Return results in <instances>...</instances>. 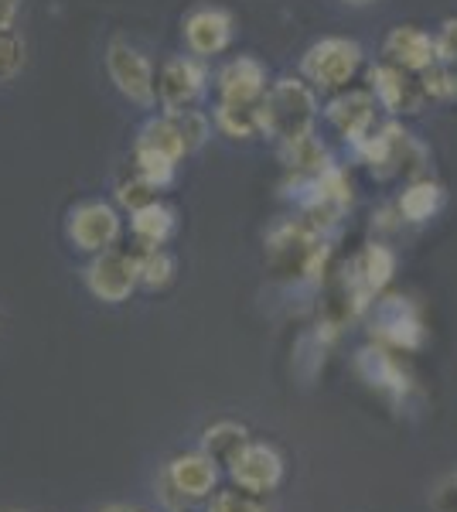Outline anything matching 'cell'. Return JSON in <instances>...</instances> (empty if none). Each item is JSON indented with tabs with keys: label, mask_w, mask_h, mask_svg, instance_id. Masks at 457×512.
I'll return each mask as SVG.
<instances>
[{
	"label": "cell",
	"mask_w": 457,
	"mask_h": 512,
	"mask_svg": "<svg viewBox=\"0 0 457 512\" xmlns=\"http://www.w3.org/2000/svg\"><path fill=\"white\" fill-rule=\"evenodd\" d=\"M260 113L263 130L290 144V140L311 134L314 117H318V96H314V86L301 79H277L263 96Z\"/></svg>",
	"instance_id": "1"
},
{
	"label": "cell",
	"mask_w": 457,
	"mask_h": 512,
	"mask_svg": "<svg viewBox=\"0 0 457 512\" xmlns=\"http://www.w3.org/2000/svg\"><path fill=\"white\" fill-rule=\"evenodd\" d=\"M69 239L82 253L113 250V243L120 239V216L106 202H82L69 216Z\"/></svg>",
	"instance_id": "8"
},
{
	"label": "cell",
	"mask_w": 457,
	"mask_h": 512,
	"mask_svg": "<svg viewBox=\"0 0 457 512\" xmlns=\"http://www.w3.org/2000/svg\"><path fill=\"white\" fill-rule=\"evenodd\" d=\"M164 472H168V478L174 482V489L185 495V499L198 502V499H212V492L219 489L222 468L215 465L209 454L188 451V454H178V458H171L168 465H164Z\"/></svg>",
	"instance_id": "12"
},
{
	"label": "cell",
	"mask_w": 457,
	"mask_h": 512,
	"mask_svg": "<svg viewBox=\"0 0 457 512\" xmlns=\"http://www.w3.org/2000/svg\"><path fill=\"white\" fill-rule=\"evenodd\" d=\"M232 31H236V21L222 7H195L185 18V24H181V35H185V45L195 59H209V55L226 52Z\"/></svg>",
	"instance_id": "9"
},
{
	"label": "cell",
	"mask_w": 457,
	"mask_h": 512,
	"mask_svg": "<svg viewBox=\"0 0 457 512\" xmlns=\"http://www.w3.org/2000/svg\"><path fill=\"white\" fill-rule=\"evenodd\" d=\"M369 76H372V96H376L389 113H417L423 106V99H427L423 82H413L410 72L396 69V65H389V62L376 65Z\"/></svg>",
	"instance_id": "14"
},
{
	"label": "cell",
	"mask_w": 457,
	"mask_h": 512,
	"mask_svg": "<svg viewBox=\"0 0 457 512\" xmlns=\"http://www.w3.org/2000/svg\"><path fill=\"white\" fill-rule=\"evenodd\" d=\"M219 127L229 137H253L263 134V113L260 106H236V103H222L219 106Z\"/></svg>",
	"instance_id": "20"
},
{
	"label": "cell",
	"mask_w": 457,
	"mask_h": 512,
	"mask_svg": "<svg viewBox=\"0 0 457 512\" xmlns=\"http://www.w3.org/2000/svg\"><path fill=\"white\" fill-rule=\"evenodd\" d=\"M434 52L440 65H451L457 69V18H447L434 35Z\"/></svg>",
	"instance_id": "26"
},
{
	"label": "cell",
	"mask_w": 457,
	"mask_h": 512,
	"mask_svg": "<svg viewBox=\"0 0 457 512\" xmlns=\"http://www.w3.org/2000/svg\"><path fill=\"white\" fill-rule=\"evenodd\" d=\"M427 502H430V512H457V472L437 478Z\"/></svg>",
	"instance_id": "25"
},
{
	"label": "cell",
	"mask_w": 457,
	"mask_h": 512,
	"mask_svg": "<svg viewBox=\"0 0 457 512\" xmlns=\"http://www.w3.org/2000/svg\"><path fill=\"white\" fill-rule=\"evenodd\" d=\"M362 65V45L348 38H321L307 48L301 72L314 89H342Z\"/></svg>",
	"instance_id": "2"
},
{
	"label": "cell",
	"mask_w": 457,
	"mask_h": 512,
	"mask_svg": "<svg viewBox=\"0 0 457 512\" xmlns=\"http://www.w3.org/2000/svg\"><path fill=\"white\" fill-rule=\"evenodd\" d=\"M393 270H396V256L386 250V246H369V250L362 253V260H359V280H362V287L365 291H382V287L389 284V277H393Z\"/></svg>",
	"instance_id": "19"
},
{
	"label": "cell",
	"mask_w": 457,
	"mask_h": 512,
	"mask_svg": "<svg viewBox=\"0 0 457 512\" xmlns=\"http://www.w3.org/2000/svg\"><path fill=\"white\" fill-rule=\"evenodd\" d=\"M382 55H386L389 65L403 72H427L430 65H437V52H434V35H427L417 24H400L393 28L382 41Z\"/></svg>",
	"instance_id": "11"
},
{
	"label": "cell",
	"mask_w": 457,
	"mask_h": 512,
	"mask_svg": "<svg viewBox=\"0 0 457 512\" xmlns=\"http://www.w3.org/2000/svg\"><path fill=\"white\" fill-rule=\"evenodd\" d=\"M171 233H174V212L168 209V205L151 202V205H144V209L134 212V236L147 246V250L164 246L171 239Z\"/></svg>",
	"instance_id": "17"
},
{
	"label": "cell",
	"mask_w": 457,
	"mask_h": 512,
	"mask_svg": "<svg viewBox=\"0 0 457 512\" xmlns=\"http://www.w3.org/2000/svg\"><path fill=\"white\" fill-rule=\"evenodd\" d=\"M440 202H444V192H440V185H434V181H417V185L403 192L400 212L410 222H427L440 209Z\"/></svg>",
	"instance_id": "18"
},
{
	"label": "cell",
	"mask_w": 457,
	"mask_h": 512,
	"mask_svg": "<svg viewBox=\"0 0 457 512\" xmlns=\"http://www.w3.org/2000/svg\"><path fill=\"white\" fill-rule=\"evenodd\" d=\"M205 65L195 55H178L161 69V79H157V99H161L164 113H178V110H191V106L202 99L205 93Z\"/></svg>",
	"instance_id": "7"
},
{
	"label": "cell",
	"mask_w": 457,
	"mask_h": 512,
	"mask_svg": "<svg viewBox=\"0 0 457 512\" xmlns=\"http://www.w3.org/2000/svg\"><path fill=\"white\" fill-rule=\"evenodd\" d=\"M21 0H0V31H11L14 21H18Z\"/></svg>",
	"instance_id": "28"
},
{
	"label": "cell",
	"mask_w": 457,
	"mask_h": 512,
	"mask_svg": "<svg viewBox=\"0 0 457 512\" xmlns=\"http://www.w3.org/2000/svg\"><path fill=\"white\" fill-rule=\"evenodd\" d=\"M348 7H369V4H379V0H342Z\"/></svg>",
	"instance_id": "30"
},
{
	"label": "cell",
	"mask_w": 457,
	"mask_h": 512,
	"mask_svg": "<svg viewBox=\"0 0 457 512\" xmlns=\"http://www.w3.org/2000/svg\"><path fill=\"white\" fill-rule=\"evenodd\" d=\"M355 373L376 393L389 396L393 403H406V393L413 390L406 369L396 362V355L386 345H365V349H359V355H355Z\"/></svg>",
	"instance_id": "10"
},
{
	"label": "cell",
	"mask_w": 457,
	"mask_h": 512,
	"mask_svg": "<svg viewBox=\"0 0 457 512\" xmlns=\"http://www.w3.org/2000/svg\"><path fill=\"white\" fill-rule=\"evenodd\" d=\"M137 267H140V287L161 291L174 277V256L157 246V250H147L144 256H137Z\"/></svg>",
	"instance_id": "21"
},
{
	"label": "cell",
	"mask_w": 457,
	"mask_h": 512,
	"mask_svg": "<svg viewBox=\"0 0 457 512\" xmlns=\"http://www.w3.org/2000/svg\"><path fill=\"white\" fill-rule=\"evenodd\" d=\"M267 69L256 59H232L226 69L219 72V96L222 103H236V106H260L267 96Z\"/></svg>",
	"instance_id": "13"
},
{
	"label": "cell",
	"mask_w": 457,
	"mask_h": 512,
	"mask_svg": "<svg viewBox=\"0 0 457 512\" xmlns=\"http://www.w3.org/2000/svg\"><path fill=\"white\" fill-rule=\"evenodd\" d=\"M372 335H376L382 345L413 352L423 345L427 328H423L417 304H413L410 297L393 294V297H382L376 304V311H372Z\"/></svg>",
	"instance_id": "5"
},
{
	"label": "cell",
	"mask_w": 457,
	"mask_h": 512,
	"mask_svg": "<svg viewBox=\"0 0 457 512\" xmlns=\"http://www.w3.org/2000/svg\"><path fill=\"white\" fill-rule=\"evenodd\" d=\"M99 512H151V509H144V506H130V502H113V506H106V509H99Z\"/></svg>",
	"instance_id": "29"
},
{
	"label": "cell",
	"mask_w": 457,
	"mask_h": 512,
	"mask_svg": "<svg viewBox=\"0 0 457 512\" xmlns=\"http://www.w3.org/2000/svg\"><path fill=\"white\" fill-rule=\"evenodd\" d=\"M157 499H161L164 512H188V506H191V499H185V495L174 489V482L168 478V472L157 475Z\"/></svg>",
	"instance_id": "27"
},
{
	"label": "cell",
	"mask_w": 457,
	"mask_h": 512,
	"mask_svg": "<svg viewBox=\"0 0 457 512\" xmlns=\"http://www.w3.org/2000/svg\"><path fill=\"white\" fill-rule=\"evenodd\" d=\"M106 72H110L113 86L120 89L130 103L137 106H154L157 99V79H154V65L140 48H134L130 41H110L106 48Z\"/></svg>",
	"instance_id": "3"
},
{
	"label": "cell",
	"mask_w": 457,
	"mask_h": 512,
	"mask_svg": "<svg viewBox=\"0 0 457 512\" xmlns=\"http://www.w3.org/2000/svg\"><path fill=\"white\" fill-rule=\"evenodd\" d=\"M420 82L430 99H457V69L451 65H430L427 72H420Z\"/></svg>",
	"instance_id": "22"
},
{
	"label": "cell",
	"mask_w": 457,
	"mask_h": 512,
	"mask_svg": "<svg viewBox=\"0 0 457 512\" xmlns=\"http://www.w3.org/2000/svg\"><path fill=\"white\" fill-rule=\"evenodd\" d=\"M86 287L103 304H123L140 287L137 256L116 253V250L96 253L93 263L86 267Z\"/></svg>",
	"instance_id": "6"
},
{
	"label": "cell",
	"mask_w": 457,
	"mask_h": 512,
	"mask_svg": "<svg viewBox=\"0 0 457 512\" xmlns=\"http://www.w3.org/2000/svg\"><path fill=\"white\" fill-rule=\"evenodd\" d=\"M24 69V38L18 31H0V82H11Z\"/></svg>",
	"instance_id": "23"
},
{
	"label": "cell",
	"mask_w": 457,
	"mask_h": 512,
	"mask_svg": "<svg viewBox=\"0 0 457 512\" xmlns=\"http://www.w3.org/2000/svg\"><path fill=\"white\" fill-rule=\"evenodd\" d=\"M372 110H376V96L372 93H345L328 106V120L345 137H362L372 123Z\"/></svg>",
	"instance_id": "16"
},
{
	"label": "cell",
	"mask_w": 457,
	"mask_h": 512,
	"mask_svg": "<svg viewBox=\"0 0 457 512\" xmlns=\"http://www.w3.org/2000/svg\"><path fill=\"white\" fill-rule=\"evenodd\" d=\"M246 444H249V431L243 424H236V420H219V424H212L202 431V448L198 451L209 454L219 468H229Z\"/></svg>",
	"instance_id": "15"
},
{
	"label": "cell",
	"mask_w": 457,
	"mask_h": 512,
	"mask_svg": "<svg viewBox=\"0 0 457 512\" xmlns=\"http://www.w3.org/2000/svg\"><path fill=\"white\" fill-rule=\"evenodd\" d=\"M205 512H267V506L260 502V495H249L243 489H226V492H212Z\"/></svg>",
	"instance_id": "24"
},
{
	"label": "cell",
	"mask_w": 457,
	"mask_h": 512,
	"mask_svg": "<svg viewBox=\"0 0 457 512\" xmlns=\"http://www.w3.org/2000/svg\"><path fill=\"white\" fill-rule=\"evenodd\" d=\"M232 485L249 495H270L284 482V454L267 441H249L239 458L226 468Z\"/></svg>",
	"instance_id": "4"
}]
</instances>
